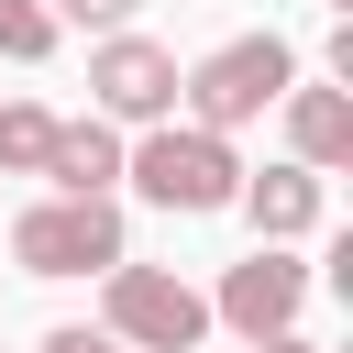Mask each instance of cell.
I'll return each instance as SVG.
<instances>
[{"label": "cell", "instance_id": "obj_4", "mask_svg": "<svg viewBox=\"0 0 353 353\" xmlns=\"http://www.w3.org/2000/svg\"><path fill=\"white\" fill-rule=\"evenodd\" d=\"M99 287H110V342H121V353H199V342H210V298H199L188 276H165V265H110Z\"/></svg>", "mask_w": 353, "mask_h": 353}, {"label": "cell", "instance_id": "obj_6", "mask_svg": "<svg viewBox=\"0 0 353 353\" xmlns=\"http://www.w3.org/2000/svg\"><path fill=\"white\" fill-rule=\"evenodd\" d=\"M298 309H309V265H298V254H276V243H254V254H243V265H221V287H210V320H232L243 342L298 331Z\"/></svg>", "mask_w": 353, "mask_h": 353}, {"label": "cell", "instance_id": "obj_2", "mask_svg": "<svg viewBox=\"0 0 353 353\" xmlns=\"http://www.w3.org/2000/svg\"><path fill=\"white\" fill-rule=\"evenodd\" d=\"M121 176H132L154 210H176V221H210V210L243 199V154H232L221 132H188V121H154L143 143H121Z\"/></svg>", "mask_w": 353, "mask_h": 353}, {"label": "cell", "instance_id": "obj_3", "mask_svg": "<svg viewBox=\"0 0 353 353\" xmlns=\"http://www.w3.org/2000/svg\"><path fill=\"white\" fill-rule=\"evenodd\" d=\"M11 254H22V276H110V265H132L110 199H33L11 221Z\"/></svg>", "mask_w": 353, "mask_h": 353}, {"label": "cell", "instance_id": "obj_10", "mask_svg": "<svg viewBox=\"0 0 353 353\" xmlns=\"http://www.w3.org/2000/svg\"><path fill=\"white\" fill-rule=\"evenodd\" d=\"M55 154V110L44 99H0V176H44Z\"/></svg>", "mask_w": 353, "mask_h": 353}, {"label": "cell", "instance_id": "obj_7", "mask_svg": "<svg viewBox=\"0 0 353 353\" xmlns=\"http://www.w3.org/2000/svg\"><path fill=\"white\" fill-rule=\"evenodd\" d=\"M232 210L254 221V243H276V254H287L298 232H320V176H309V165H265V176L243 165V199H232Z\"/></svg>", "mask_w": 353, "mask_h": 353}, {"label": "cell", "instance_id": "obj_12", "mask_svg": "<svg viewBox=\"0 0 353 353\" xmlns=\"http://www.w3.org/2000/svg\"><path fill=\"white\" fill-rule=\"evenodd\" d=\"M132 11H143V0H55V33H66V22H77V33H121Z\"/></svg>", "mask_w": 353, "mask_h": 353}, {"label": "cell", "instance_id": "obj_15", "mask_svg": "<svg viewBox=\"0 0 353 353\" xmlns=\"http://www.w3.org/2000/svg\"><path fill=\"white\" fill-rule=\"evenodd\" d=\"M331 11H342V0H331Z\"/></svg>", "mask_w": 353, "mask_h": 353}, {"label": "cell", "instance_id": "obj_11", "mask_svg": "<svg viewBox=\"0 0 353 353\" xmlns=\"http://www.w3.org/2000/svg\"><path fill=\"white\" fill-rule=\"evenodd\" d=\"M0 55H11V66H44V55H55V11H44V0H0Z\"/></svg>", "mask_w": 353, "mask_h": 353}, {"label": "cell", "instance_id": "obj_14", "mask_svg": "<svg viewBox=\"0 0 353 353\" xmlns=\"http://www.w3.org/2000/svg\"><path fill=\"white\" fill-rule=\"evenodd\" d=\"M254 353H320V342H298V331H276V342H254Z\"/></svg>", "mask_w": 353, "mask_h": 353}, {"label": "cell", "instance_id": "obj_9", "mask_svg": "<svg viewBox=\"0 0 353 353\" xmlns=\"http://www.w3.org/2000/svg\"><path fill=\"white\" fill-rule=\"evenodd\" d=\"M44 176H55V199H110V188H121V132H110L99 110H88V121H55Z\"/></svg>", "mask_w": 353, "mask_h": 353}, {"label": "cell", "instance_id": "obj_8", "mask_svg": "<svg viewBox=\"0 0 353 353\" xmlns=\"http://www.w3.org/2000/svg\"><path fill=\"white\" fill-rule=\"evenodd\" d=\"M287 110V165H309V176H331V165H353V88H287L276 99Z\"/></svg>", "mask_w": 353, "mask_h": 353}, {"label": "cell", "instance_id": "obj_1", "mask_svg": "<svg viewBox=\"0 0 353 353\" xmlns=\"http://www.w3.org/2000/svg\"><path fill=\"white\" fill-rule=\"evenodd\" d=\"M298 88V55H287V33H232V44H210L199 66H176V99H188V132H243V121H265L276 99Z\"/></svg>", "mask_w": 353, "mask_h": 353}, {"label": "cell", "instance_id": "obj_13", "mask_svg": "<svg viewBox=\"0 0 353 353\" xmlns=\"http://www.w3.org/2000/svg\"><path fill=\"white\" fill-rule=\"evenodd\" d=\"M44 353H121V342H110V331H77V320H66V331H44Z\"/></svg>", "mask_w": 353, "mask_h": 353}, {"label": "cell", "instance_id": "obj_5", "mask_svg": "<svg viewBox=\"0 0 353 353\" xmlns=\"http://www.w3.org/2000/svg\"><path fill=\"white\" fill-rule=\"evenodd\" d=\"M88 99H99V121L121 132V121H176V55L165 44H143V33H99V55H88Z\"/></svg>", "mask_w": 353, "mask_h": 353}]
</instances>
